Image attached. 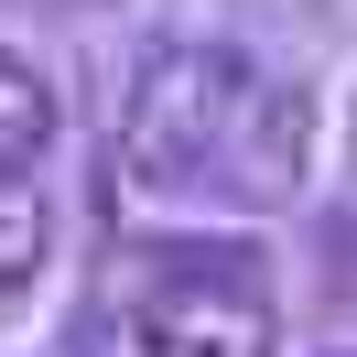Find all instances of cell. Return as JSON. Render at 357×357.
<instances>
[{"label":"cell","instance_id":"obj_1","mask_svg":"<svg viewBox=\"0 0 357 357\" xmlns=\"http://www.w3.org/2000/svg\"><path fill=\"white\" fill-rule=\"evenodd\" d=\"M314 174V98L227 33H152L109 109V184L152 206L271 217Z\"/></svg>","mask_w":357,"mask_h":357},{"label":"cell","instance_id":"obj_4","mask_svg":"<svg viewBox=\"0 0 357 357\" xmlns=\"http://www.w3.org/2000/svg\"><path fill=\"white\" fill-rule=\"evenodd\" d=\"M54 195L44 184H0V325H22L33 292L54 282Z\"/></svg>","mask_w":357,"mask_h":357},{"label":"cell","instance_id":"obj_3","mask_svg":"<svg viewBox=\"0 0 357 357\" xmlns=\"http://www.w3.org/2000/svg\"><path fill=\"white\" fill-rule=\"evenodd\" d=\"M66 141V98L22 44H0V184H33V162Z\"/></svg>","mask_w":357,"mask_h":357},{"label":"cell","instance_id":"obj_2","mask_svg":"<svg viewBox=\"0 0 357 357\" xmlns=\"http://www.w3.org/2000/svg\"><path fill=\"white\" fill-rule=\"evenodd\" d=\"M76 357H282V271L238 227H130L76 292Z\"/></svg>","mask_w":357,"mask_h":357},{"label":"cell","instance_id":"obj_5","mask_svg":"<svg viewBox=\"0 0 357 357\" xmlns=\"http://www.w3.org/2000/svg\"><path fill=\"white\" fill-rule=\"evenodd\" d=\"M325 282H335V303L357 314V217H335V238H325Z\"/></svg>","mask_w":357,"mask_h":357},{"label":"cell","instance_id":"obj_6","mask_svg":"<svg viewBox=\"0 0 357 357\" xmlns=\"http://www.w3.org/2000/svg\"><path fill=\"white\" fill-rule=\"evenodd\" d=\"M325 357H357V347H325Z\"/></svg>","mask_w":357,"mask_h":357}]
</instances>
